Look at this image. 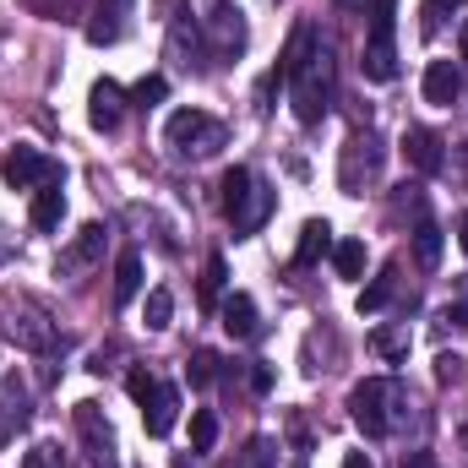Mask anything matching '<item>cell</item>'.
<instances>
[{
    "instance_id": "obj_36",
    "label": "cell",
    "mask_w": 468,
    "mask_h": 468,
    "mask_svg": "<svg viewBox=\"0 0 468 468\" xmlns=\"http://www.w3.org/2000/svg\"><path fill=\"white\" fill-rule=\"evenodd\" d=\"M344 468H376V463H370L365 452H344Z\"/></svg>"
},
{
    "instance_id": "obj_2",
    "label": "cell",
    "mask_w": 468,
    "mask_h": 468,
    "mask_svg": "<svg viewBox=\"0 0 468 468\" xmlns=\"http://www.w3.org/2000/svg\"><path fill=\"white\" fill-rule=\"evenodd\" d=\"M272 207H278L272 186H267V180H256L245 164H234L229 175H224V213H229L234 234H256L267 218H272Z\"/></svg>"
},
{
    "instance_id": "obj_11",
    "label": "cell",
    "mask_w": 468,
    "mask_h": 468,
    "mask_svg": "<svg viewBox=\"0 0 468 468\" xmlns=\"http://www.w3.org/2000/svg\"><path fill=\"white\" fill-rule=\"evenodd\" d=\"M131 5L136 0H99L93 16H88V44H120L125 38V22H131Z\"/></svg>"
},
{
    "instance_id": "obj_4",
    "label": "cell",
    "mask_w": 468,
    "mask_h": 468,
    "mask_svg": "<svg viewBox=\"0 0 468 468\" xmlns=\"http://www.w3.org/2000/svg\"><path fill=\"white\" fill-rule=\"evenodd\" d=\"M164 142L175 158H213L224 142H229V125L207 110H175L164 120Z\"/></svg>"
},
{
    "instance_id": "obj_32",
    "label": "cell",
    "mask_w": 468,
    "mask_h": 468,
    "mask_svg": "<svg viewBox=\"0 0 468 468\" xmlns=\"http://www.w3.org/2000/svg\"><path fill=\"white\" fill-rule=\"evenodd\" d=\"M22 468H66V463H60V447H55V441H38V447L22 458Z\"/></svg>"
},
{
    "instance_id": "obj_27",
    "label": "cell",
    "mask_w": 468,
    "mask_h": 468,
    "mask_svg": "<svg viewBox=\"0 0 468 468\" xmlns=\"http://www.w3.org/2000/svg\"><path fill=\"white\" fill-rule=\"evenodd\" d=\"M213 441H218V414L213 409H197L191 414V447L197 452H213Z\"/></svg>"
},
{
    "instance_id": "obj_22",
    "label": "cell",
    "mask_w": 468,
    "mask_h": 468,
    "mask_svg": "<svg viewBox=\"0 0 468 468\" xmlns=\"http://www.w3.org/2000/svg\"><path fill=\"white\" fill-rule=\"evenodd\" d=\"M414 261H420V267H436V261H441V229H436L431 218L414 224Z\"/></svg>"
},
{
    "instance_id": "obj_20",
    "label": "cell",
    "mask_w": 468,
    "mask_h": 468,
    "mask_svg": "<svg viewBox=\"0 0 468 468\" xmlns=\"http://www.w3.org/2000/svg\"><path fill=\"white\" fill-rule=\"evenodd\" d=\"M142 294V256L136 250H120L115 261V305H131Z\"/></svg>"
},
{
    "instance_id": "obj_18",
    "label": "cell",
    "mask_w": 468,
    "mask_h": 468,
    "mask_svg": "<svg viewBox=\"0 0 468 468\" xmlns=\"http://www.w3.org/2000/svg\"><path fill=\"white\" fill-rule=\"evenodd\" d=\"M104 239H110V229H104V224H88V229L77 234V245L60 256V272H77V267H88V261L104 250Z\"/></svg>"
},
{
    "instance_id": "obj_29",
    "label": "cell",
    "mask_w": 468,
    "mask_h": 468,
    "mask_svg": "<svg viewBox=\"0 0 468 468\" xmlns=\"http://www.w3.org/2000/svg\"><path fill=\"white\" fill-rule=\"evenodd\" d=\"M125 99H131L136 110H153V104H164V99H169V82H164V77H142Z\"/></svg>"
},
{
    "instance_id": "obj_24",
    "label": "cell",
    "mask_w": 468,
    "mask_h": 468,
    "mask_svg": "<svg viewBox=\"0 0 468 468\" xmlns=\"http://www.w3.org/2000/svg\"><path fill=\"white\" fill-rule=\"evenodd\" d=\"M224 278H229V261H224V256H207V267H202V305H207V311H218Z\"/></svg>"
},
{
    "instance_id": "obj_3",
    "label": "cell",
    "mask_w": 468,
    "mask_h": 468,
    "mask_svg": "<svg viewBox=\"0 0 468 468\" xmlns=\"http://www.w3.org/2000/svg\"><path fill=\"white\" fill-rule=\"evenodd\" d=\"M359 71H365V82H392L398 77V0H376L370 5Z\"/></svg>"
},
{
    "instance_id": "obj_23",
    "label": "cell",
    "mask_w": 468,
    "mask_h": 468,
    "mask_svg": "<svg viewBox=\"0 0 468 468\" xmlns=\"http://www.w3.org/2000/svg\"><path fill=\"white\" fill-rule=\"evenodd\" d=\"M234 468H278V441L272 436H250L245 452L234 458Z\"/></svg>"
},
{
    "instance_id": "obj_31",
    "label": "cell",
    "mask_w": 468,
    "mask_h": 468,
    "mask_svg": "<svg viewBox=\"0 0 468 468\" xmlns=\"http://www.w3.org/2000/svg\"><path fill=\"white\" fill-rule=\"evenodd\" d=\"M33 11H38V16H49V22H66V16H77V11H82V0H33Z\"/></svg>"
},
{
    "instance_id": "obj_30",
    "label": "cell",
    "mask_w": 468,
    "mask_h": 468,
    "mask_svg": "<svg viewBox=\"0 0 468 468\" xmlns=\"http://www.w3.org/2000/svg\"><path fill=\"white\" fill-rule=\"evenodd\" d=\"M186 376H191V387H213V381H218V354L197 349L191 354V365H186Z\"/></svg>"
},
{
    "instance_id": "obj_39",
    "label": "cell",
    "mask_w": 468,
    "mask_h": 468,
    "mask_svg": "<svg viewBox=\"0 0 468 468\" xmlns=\"http://www.w3.org/2000/svg\"><path fill=\"white\" fill-rule=\"evenodd\" d=\"M458 44H463V60H468V22H463V38H458Z\"/></svg>"
},
{
    "instance_id": "obj_14",
    "label": "cell",
    "mask_w": 468,
    "mask_h": 468,
    "mask_svg": "<svg viewBox=\"0 0 468 468\" xmlns=\"http://www.w3.org/2000/svg\"><path fill=\"white\" fill-rule=\"evenodd\" d=\"M425 104H458V93H463V71H458V60H431L425 66Z\"/></svg>"
},
{
    "instance_id": "obj_9",
    "label": "cell",
    "mask_w": 468,
    "mask_h": 468,
    "mask_svg": "<svg viewBox=\"0 0 468 468\" xmlns=\"http://www.w3.org/2000/svg\"><path fill=\"white\" fill-rule=\"evenodd\" d=\"M403 158L414 175H441L447 169V153H441V136L431 125H409L403 131Z\"/></svg>"
},
{
    "instance_id": "obj_25",
    "label": "cell",
    "mask_w": 468,
    "mask_h": 468,
    "mask_svg": "<svg viewBox=\"0 0 468 468\" xmlns=\"http://www.w3.org/2000/svg\"><path fill=\"white\" fill-rule=\"evenodd\" d=\"M333 267H338V278H359L365 272V245L359 239H338L333 245Z\"/></svg>"
},
{
    "instance_id": "obj_38",
    "label": "cell",
    "mask_w": 468,
    "mask_h": 468,
    "mask_svg": "<svg viewBox=\"0 0 468 468\" xmlns=\"http://www.w3.org/2000/svg\"><path fill=\"white\" fill-rule=\"evenodd\" d=\"M338 5H349V11H365V5H376V0H338Z\"/></svg>"
},
{
    "instance_id": "obj_7",
    "label": "cell",
    "mask_w": 468,
    "mask_h": 468,
    "mask_svg": "<svg viewBox=\"0 0 468 468\" xmlns=\"http://www.w3.org/2000/svg\"><path fill=\"white\" fill-rule=\"evenodd\" d=\"M77 436H82V447H88V458L99 468H120L115 458V431H110V420H104V409L99 403H77Z\"/></svg>"
},
{
    "instance_id": "obj_19",
    "label": "cell",
    "mask_w": 468,
    "mask_h": 468,
    "mask_svg": "<svg viewBox=\"0 0 468 468\" xmlns=\"http://www.w3.org/2000/svg\"><path fill=\"white\" fill-rule=\"evenodd\" d=\"M333 250V229H327V218H311L305 229H300V245H294V261L300 267H311V261H322Z\"/></svg>"
},
{
    "instance_id": "obj_12",
    "label": "cell",
    "mask_w": 468,
    "mask_h": 468,
    "mask_svg": "<svg viewBox=\"0 0 468 468\" xmlns=\"http://www.w3.org/2000/svg\"><path fill=\"white\" fill-rule=\"evenodd\" d=\"M88 120H93V131H120V120H125V88L120 82H93V93H88Z\"/></svg>"
},
{
    "instance_id": "obj_10",
    "label": "cell",
    "mask_w": 468,
    "mask_h": 468,
    "mask_svg": "<svg viewBox=\"0 0 468 468\" xmlns=\"http://www.w3.org/2000/svg\"><path fill=\"white\" fill-rule=\"evenodd\" d=\"M33 420V409H27V387H22V376L11 370V376H0V447L5 441H16V431Z\"/></svg>"
},
{
    "instance_id": "obj_6",
    "label": "cell",
    "mask_w": 468,
    "mask_h": 468,
    "mask_svg": "<svg viewBox=\"0 0 468 468\" xmlns=\"http://www.w3.org/2000/svg\"><path fill=\"white\" fill-rule=\"evenodd\" d=\"M0 180H5L11 191H38V186L60 180V164H55L49 153H38V147H11V153L0 158Z\"/></svg>"
},
{
    "instance_id": "obj_40",
    "label": "cell",
    "mask_w": 468,
    "mask_h": 468,
    "mask_svg": "<svg viewBox=\"0 0 468 468\" xmlns=\"http://www.w3.org/2000/svg\"><path fill=\"white\" fill-rule=\"evenodd\" d=\"M458 441H463V447H468V420H463V431H458Z\"/></svg>"
},
{
    "instance_id": "obj_28",
    "label": "cell",
    "mask_w": 468,
    "mask_h": 468,
    "mask_svg": "<svg viewBox=\"0 0 468 468\" xmlns=\"http://www.w3.org/2000/svg\"><path fill=\"white\" fill-rule=\"evenodd\" d=\"M370 349L381 354V359H403L409 354V333L403 327H376L370 333Z\"/></svg>"
},
{
    "instance_id": "obj_13",
    "label": "cell",
    "mask_w": 468,
    "mask_h": 468,
    "mask_svg": "<svg viewBox=\"0 0 468 468\" xmlns=\"http://www.w3.org/2000/svg\"><path fill=\"white\" fill-rule=\"evenodd\" d=\"M359 169H365V180H376V169H381V147H376L370 131H354L349 136V153H344V191H359Z\"/></svg>"
},
{
    "instance_id": "obj_15",
    "label": "cell",
    "mask_w": 468,
    "mask_h": 468,
    "mask_svg": "<svg viewBox=\"0 0 468 468\" xmlns=\"http://www.w3.org/2000/svg\"><path fill=\"white\" fill-rule=\"evenodd\" d=\"M218 322H224V333H229L234 344H245V338L261 333V316H256V300H250V294H229V300L218 305Z\"/></svg>"
},
{
    "instance_id": "obj_33",
    "label": "cell",
    "mask_w": 468,
    "mask_h": 468,
    "mask_svg": "<svg viewBox=\"0 0 468 468\" xmlns=\"http://www.w3.org/2000/svg\"><path fill=\"white\" fill-rule=\"evenodd\" d=\"M125 392H131V398H136V403H147V398H153V392H158V381H153V376H147V370H131V376H125Z\"/></svg>"
},
{
    "instance_id": "obj_21",
    "label": "cell",
    "mask_w": 468,
    "mask_h": 468,
    "mask_svg": "<svg viewBox=\"0 0 468 468\" xmlns=\"http://www.w3.org/2000/svg\"><path fill=\"white\" fill-rule=\"evenodd\" d=\"M392 289H398V267H381V278H370V283L359 289V316H376V311L392 300Z\"/></svg>"
},
{
    "instance_id": "obj_1",
    "label": "cell",
    "mask_w": 468,
    "mask_h": 468,
    "mask_svg": "<svg viewBox=\"0 0 468 468\" xmlns=\"http://www.w3.org/2000/svg\"><path fill=\"white\" fill-rule=\"evenodd\" d=\"M272 77L289 88L300 125H322V120H327L338 77H333V49H327V38H322L316 22H300V27L289 33V49H283V60H278Z\"/></svg>"
},
{
    "instance_id": "obj_17",
    "label": "cell",
    "mask_w": 468,
    "mask_h": 468,
    "mask_svg": "<svg viewBox=\"0 0 468 468\" xmlns=\"http://www.w3.org/2000/svg\"><path fill=\"white\" fill-rule=\"evenodd\" d=\"M27 218H33V229H60V218H66V191H60V180H49V186H38L33 191V207H27Z\"/></svg>"
},
{
    "instance_id": "obj_35",
    "label": "cell",
    "mask_w": 468,
    "mask_h": 468,
    "mask_svg": "<svg viewBox=\"0 0 468 468\" xmlns=\"http://www.w3.org/2000/svg\"><path fill=\"white\" fill-rule=\"evenodd\" d=\"M250 392H256V398H261V392H272V365H261V359L250 365Z\"/></svg>"
},
{
    "instance_id": "obj_37",
    "label": "cell",
    "mask_w": 468,
    "mask_h": 468,
    "mask_svg": "<svg viewBox=\"0 0 468 468\" xmlns=\"http://www.w3.org/2000/svg\"><path fill=\"white\" fill-rule=\"evenodd\" d=\"M458 245H463V256H468V213L458 218Z\"/></svg>"
},
{
    "instance_id": "obj_34",
    "label": "cell",
    "mask_w": 468,
    "mask_h": 468,
    "mask_svg": "<svg viewBox=\"0 0 468 468\" xmlns=\"http://www.w3.org/2000/svg\"><path fill=\"white\" fill-rule=\"evenodd\" d=\"M447 5H463V0H425V5H420V11H425V33H436V27H441Z\"/></svg>"
},
{
    "instance_id": "obj_26",
    "label": "cell",
    "mask_w": 468,
    "mask_h": 468,
    "mask_svg": "<svg viewBox=\"0 0 468 468\" xmlns=\"http://www.w3.org/2000/svg\"><path fill=\"white\" fill-rule=\"evenodd\" d=\"M142 316H147V327H153V333H164V327L175 322V294H169V289H153Z\"/></svg>"
},
{
    "instance_id": "obj_8",
    "label": "cell",
    "mask_w": 468,
    "mask_h": 468,
    "mask_svg": "<svg viewBox=\"0 0 468 468\" xmlns=\"http://www.w3.org/2000/svg\"><path fill=\"white\" fill-rule=\"evenodd\" d=\"M207 49H213L218 60H234V55L245 49V16H239V5L213 0V16H207Z\"/></svg>"
},
{
    "instance_id": "obj_16",
    "label": "cell",
    "mask_w": 468,
    "mask_h": 468,
    "mask_svg": "<svg viewBox=\"0 0 468 468\" xmlns=\"http://www.w3.org/2000/svg\"><path fill=\"white\" fill-rule=\"evenodd\" d=\"M175 420H180V392L158 381V392L142 403V425H147V436H169V431H175Z\"/></svg>"
},
{
    "instance_id": "obj_5",
    "label": "cell",
    "mask_w": 468,
    "mask_h": 468,
    "mask_svg": "<svg viewBox=\"0 0 468 468\" xmlns=\"http://www.w3.org/2000/svg\"><path fill=\"white\" fill-rule=\"evenodd\" d=\"M403 398V387L398 381H387V376H370V381H359L349 392V414H354V425L370 436V441H381L387 431H392V409L387 403H398Z\"/></svg>"
}]
</instances>
